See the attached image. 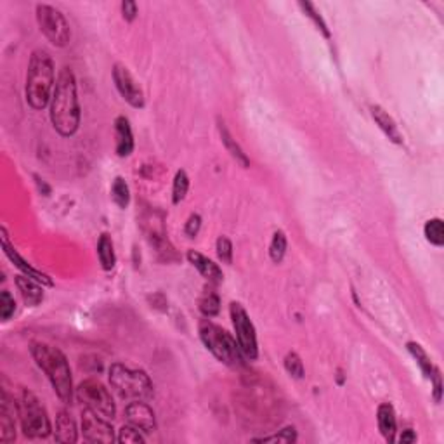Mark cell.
<instances>
[{
  "instance_id": "obj_1",
  "label": "cell",
  "mask_w": 444,
  "mask_h": 444,
  "mask_svg": "<svg viewBox=\"0 0 444 444\" xmlns=\"http://www.w3.org/2000/svg\"><path fill=\"white\" fill-rule=\"evenodd\" d=\"M51 122L63 137L73 136L80 127L76 80L69 68H63L57 75L51 99Z\"/></svg>"
},
{
  "instance_id": "obj_2",
  "label": "cell",
  "mask_w": 444,
  "mask_h": 444,
  "mask_svg": "<svg viewBox=\"0 0 444 444\" xmlns=\"http://www.w3.org/2000/svg\"><path fill=\"white\" fill-rule=\"evenodd\" d=\"M30 351H32V356L38 368L47 375L54 392L59 397L61 403H72L73 380L67 356L57 347L49 346V343L44 342H33Z\"/></svg>"
},
{
  "instance_id": "obj_3",
  "label": "cell",
  "mask_w": 444,
  "mask_h": 444,
  "mask_svg": "<svg viewBox=\"0 0 444 444\" xmlns=\"http://www.w3.org/2000/svg\"><path fill=\"white\" fill-rule=\"evenodd\" d=\"M54 86L56 84H54V61L51 54L44 49H37L32 52L26 72V103L33 110H44L51 103Z\"/></svg>"
},
{
  "instance_id": "obj_4",
  "label": "cell",
  "mask_w": 444,
  "mask_h": 444,
  "mask_svg": "<svg viewBox=\"0 0 444 444\" xmlns=\"http://www.w3.org/2000/svg\"><path fill=\"white\" fill-rule=\"evenodd\" d=\"M110 384L113 391L125 401H148L154 394L153 382L146 372L129 368L122 363L111 365Z\"/></svg>"
},
{
  "instance_id": "obj_5",
  "label": "cell",
  "mask_w": 444,
  "mask_h": 444,
  "mask_svg": "<svg viewBox=\"0 0 444 444\" xmlns=\"http://www.w3.org/2000/svg\"><path fill=\"white\" fill-rule=\"evenodd\" d=\"M200 338L217 361L227 366L243 365V353L239 349L238 341L222 326L205 319L200 323Z\"/></svg>"
},
{
  "instance_id": "obj_6",
  "label": "cell",
  "mask_w": 444,
  "mask_h": 444,
  "mask_svg": "<svg viewBox=\"0 0 444 444\" xmlns=\"http://www.w3.org/2000/svg\"><path fill=\"white\" fill-rule=\"evenodd\" d=\"M18 415L21 422V431L30 439H45L51 436L52 426L49 420L44 404L37 396L28 389H23L19 397Z\"/></svg>"
},
{
  "instance_id": "obj_7",
  "label": "cell",
  "mask_w": 444,
  "mask_h": 444,
  "mask_svg": "<svg viewBox=\"0 0 444 444\" xmlns=\"http://www.w3.org/2000/svg\"><path fill=\"white\" fill-rule=\"evenodd\" d=\"M37 23L40 26V32L56 47H67L69 40H72L69 23L57 7L47 6V4H38Z\"/></svg>"
},
{
  "instance_id": "obj_8",
  "label": "cell",
  "mask_w": 444,
  "mask_h": 444,
  "mask_svg": "<svg viewBox=\"0 0 444 444\" xmlns=\"http://www.w3.org/2000/svg\"><path fill=\"white\" fill-rule=\"evenodd\" d=\"M76 399L89 408V410L99 413L104 419L111 420L117 415V406H115V401L111 397V392L99 380L94 378H89L84 380L82 384H79V387L75 389Z\"/></svg>"
},
{
  "instance_id": "obj_9",
  "label": "cell",
  "mask_w": 444,
  "mask_h": 444,
  "mask_svg": "<svg viewBox=\"0 0 444 444\" xmlns=\"http://www.w3.org/2000/svg\"><path fill=\"white\" fill-rule=\"evenodd\" d=\"M231 321H233L234 331H237V341L243 356L249 359H257L258 346H257V334L249 312L239 302H231L229 306Z\"/></svg>"
},
{
  "instance_id": "obj_10",
  "label": "cell",
  "mask_w": 444,
  "mask_h": 444,
  "mask_svg": "<svg viewBox=\"0 0 444 444\" xmlns=\"http://www.w3.org/2000/svg\"><path fill=\"white\" fill-rule=\"evenodd\" d=\"M82 434L89 443H113L115 431L108 419L99 415V413L84 408L82 411Z\"/></svg>"
},
{
  "instance_id": "obj_11",
  "label": "cell",
  "mask_w": 444,
  "mask_h": 444,
  "mask_svg": "<svg viewBox=\"0 0 444 444\" xmlns=\"http://www.w3.org/2000/svg\"><path fill=\"white\" fill-rule=\"evenodd\" d=\"M113 82L118 89L120 96H122L130 106L134 108L144 106V94H142L141 87L137 86L132 73L123 67V64H115L113 67Z\"/></svg>"
},
{
  "instance_id": "obj_12",
  "label": "cell",
  "mask_w": 444,
  "mask_h": 444,
  "mask_svg": "<svg viewBox=\"0 0 444 444\" xmlns=\"http://www.w3.org/2000/svg\"><path fill=\"white\" fill-rule=\"evenodd\" d=\"M125 419L130 426L141 428L144 434L153 432L156 428V419H154V411L152 406L144 403V401H130L125 408Z\"/></svg>"
},
{
  "instance_id": "obj_13",
  "label": "cell",
  "mask_w": 444,
  "mask_h": 444,
  "mask_svg": "<svg viewBox=\"0 0 444 444\" xmlns=\"http://www.w3.org/2000/svg\"><path fill=\"white\" fill-rule=\"evenodd\" d=\"M2 249H4V252H6V256L9 257V261L13 262V264L16 266V268L23 274H26V276L33 278V280L38 281V283L47 285V287H52V280L47 276V274H44L42 271H37V269H35L32 264H28V262H26L25 258L19 256L18 250L14 249V246L9 243V238H7V231L4 229V227H2Z\"/></svg>"
},
{
  "instance_id": "obj_14",
  "label": "cell",
  "mask_w": 444,
  "mask_h": 444,
  "mask_svg": "<svg viewBox=\"0 0 444 444\" xmlns=\"http://www.w3.org/2000/svg\"><path fill=\"white\" fill-rule=\"evenodd\" d=\"M14 411H18V404L13 403L9 394L2 391V396H0V443H13L16 439Z\"/></svg>"
},
{
  "instance_id": "obj_15",
  "label": "cell",
  "mask_w": 444,
  "mask_h": 444,
  "mask_svg": "<svg viewBox=\"0 0 444 444\" xmlns=\"http://www.w3.org/2000/svg\"><path fill=\"white\" fill-rule=\"evenodd\" d=\"M188 261L191 262L193 266H195L196 269H198L200 274H202L203 278L208 281V283L212 285H219L222 281V271L221 268H219L217 264H215L214 261H210V258L202 256L200 252H196V250H189L188 252Z\"/></svg>"
},
{
  "instance_id": "obj_16",
  "label": "cell",
  "mask_w": 444,
  "mask_h": 444,
  "mask_svg": "<svg viewBox=\"0 0 444 444\" xmlns=\"http://www.w3.org/2000/svg\"><path fill=\"white\" fill-rule=\"evenodd\" d=\"M115 137H117V154L125 158L134 152V134L130 129V122L127 117L115 120Z\"/></svg>"
},
{
  "instance_id": "obj_17",
  "label": "cell",
  "mask_w": 444,
  "mask_h": 444,
  "mask_svg": "<svg viewBox=\"0 0 444 444\" xmlns=\"http://www.w3.org/2000/svg\"><path fill=\"white\" fill-rule=\"evenodd\" d=\"M40 285L42 283L35 281L33 278L26 276V274H19V276H16L18 290L21 293L26 306L30 307H37L38 304L44 300V288H42Z\"/></svg>"
},
{
  "instance_id": "obj_18",
  "label": "cell",
  "mask_w": 444,
  "mask_h": 444,
  "mask_svg": "<svg viewBox=\"0 0 444 444\" xmlns=\"http://www.w3.org/2000/svg\"><path fill=\"white\" fill-rule=\"evenodd\" d=\"M370 111H372V117L373 120H375L377 125L380 127L382 132L391 139L392 142L401 144V142H403V136H401L399 127H397V123L394 122V118L391 117V115H389L384 108L378 106V104H372V106H370Z\"/></svg>"
},
{
  "instance_id": "obj_19",
  "label": "cell",
  "mask_w": 444,
  "mask_h": 444,
  "mask_svg": "<svg viewBox=\"0 0 444 444\" xmlns=\"http://www.w3.org/2000/svg\"><path fill=\"white\" fill-rule=\"evenodd\" d=\"M377 422H378V431L384 436L385 441L394 443L396 441V432H397V420H396V411H394L392 404L382 403L377 410Z\"/></svg>"
},
{
  "instance_id": "obj_20",
  "label": "cell",
  "mask_w": 444,
  "mask_h": 444,
  "mask_svg": "<svg viewBox=\"0 0 444 444\" xmlns=\"http://www.w3.org/2000/svg\"><path fill=\"white\" fill-rule=\"evenodd\" d=\"M54 439L57 443L73 444L79 441V431H76L75 420L68 411H59L56 416V428H54Z\"/></svg>"
},
{
  "instance_id": "obj_21",
  "label": "cell",
  "mask_w": 444,
  "mask_h": 444,
  "mask_svg": "<svg viewBox=\"0 0 444 444\" xmlns=\"http://www.w3.org/2000/svg\"><path fill=\"white\" fill-rule=\"evenodd\" d=\"M217 127H219V134H221V139H222L224 146H226L227 153H229L231 156H233L234 160H237L243 169H249L250 167L249 156H246L245 152H243L241 146L238 144L237 139L231 136V132H229V130H227V127L224 125V122H221V120H219V125Z\"/></svg>"
},
{
  "instance_id": "obj_22",
  "label": "cell",
  "mask_w": 444,
  "mask_h": 444,
  "mask_svg": "<svg viewBox=\"0 0 444 444\" xmlns=\"http://www.w3.org/2000/svg\"><path fill=\"white\" fill-rule=\"evenodd\" d=\"M98 257H99V264L104 271H111L117 264V256H115V246H113V239L110 238V234H101L98 241Z\"/></svg>"
},
{
  "instance_id": "obj_23",
  "label": "cell",
  "mask_w": 444,
  "mask_h": 444,
  "mask_svg": "<svg viewBox=\"0 0 444 444\" xmlns=\"http://www.w3.org/2000/svg\"><path fill=\"white\" fill-rule=\"evenodd\" d=\"M406 349H408V353H410L411 356L415 358L416 365H419L420 370H422L423 377L431 378L432 372H434V365H432L431 356H428V354L426 353V349H423V347L420 346L419 342H408Z\"/></svg>"
},
{
  "instance_id": "obj_24",
  "label": "cell",
  "mask_w": 444,
  "mask_h": 444,
  "mask_svg": "<svg viewBox=\"0 0 444 444\" xmlns=\"http://www.w3.org/2000/svg\"><path fill=\"white\" fill-rule=\"evenodd\" d=\"M198 307L202 314H205L207 318L217 316L219 311H221V299H219L217 292H214L212 288H205V292L202 293L198 300Z\"/></svg>"
},
{
  "instance_id": "obj_25",
  "label": "cell",
  "mask_w": 444,
  "mask_h": 444,
  "mask_svg": "<svg viewBox=\"0 0 444 444\" xmlns=\"http://www.w3.org/2000/svg\"><path fill=\"white\" fill-rule=\"evenodd\" d=\"M423 234H426L427 241L432 243L434 246L444 245V224L441 219H431L423 226Z\"/></svg>"
},
{
  "instance_id": "obj_26",
  "label": "cell",
  "mask_w": 444,
  "mask_h": 444,
  "mask_svg": "<svg viewBox=\"0 0 444 444\" xmlns=\"http://www.w3.org/2000/svg\"><path fill=\"white\" fill-rule=\"evenodd\" d=\"M287 246H288L287 234H285L283 231H276V233L273 234L271 245H269V256H271V261L280 264L285 258V254H287Z\"/></svg>"
},
{
  "instance_id": "obj_27",
  "label": "cell",
  "mask_w": 444,
  "mask_h": 444,
  "mask_svg": "<svg viewBox=\"0 0 444 444\" xmlns=\"http://www.w3.org/2000/svg\"><path fill=\"white\" fill-rule=\"evenodd\" d=\"M189 189V177L186 171H177L176 177H173V184H172V202L173 205L183 202L188 195Z\"/></svg>"
},
{
  "instance_id": "obj_28",
  "label": "cell",
  "mask_w": 444,
  "mask_h": 444,
  "mask_svg": "<svg viewBox=\"0 0 444 444\" xmlns=\"http://www.w3.org/2000/svg\"><path fill=\"white\" fill-rule=\"evenodd\" d=\"M111 198L117 203L118 208H127L130 203V189L127 186L125 181L122 177H117L111 186Z\"/></svg>"
},
{
  "instance_id": "obj_29",
  "label": "cell",
  "mask_w": 444,
  "mask_h": 444,
  "mask_svg": "<svg viewBox=\"0 0 444 444\" xmlns=\"http://www.w3.org/2000/svg\"><path fill=\"white\" fill-rule=\"evenodd\" d=\"M256 443H278V444H290L297 441L295 427H285L274 436H266V438L254 439Z\"/></svg>"
},
{
  "instance_id": "obj_30",
  "label": "cell",
  "mask_w": 444,
  "mask_h": 444,
  "mask_svg": "<svg viewBox=\"0 0 444 444\" xmlns=\"http://www.w3.org/2000/svg\"><path fill=\"white\" fill-rule=\"evenodd\" d=\"M299 7L304 11V13H306V16L311 19L312 23H314V26L318 28V32H321L326 38H330V30H328L325 19L321 18V14L316 11V7L309 2H299Z\"/></svg>"
},
{
  "instance_id": "obj_31",
  "label": "cell",
  "mask_w": 444,
  "mask_h": 444,
  "mask_svg": "<svg viewBox=\"0 0 444 444\" xmlns=\"http://www.w3.org/2000/svg\"><path fill=\"white\" fill-rule=\"evenodd\" d=\"M117 439L123 444H142L146 441L141 428L130 426V423H127V426H123L122 428H120Z\"/></svg>"
},
{
  "instance_id": "obj_32",
  "label": "cell",
  "mask_w": 444,
  "mask_h": 444,
  "mask_svg": "<svg viewBox=\"0 0 444 444\" xmlns=\"http://www.w3.org/2000/svg\"><path fill=\"white\" fill-rule=\"evenodd\" d=\"M14 312H16V300L9 292L2 290L0 293V318L2 321H9Z\"/></svg>"
},
{
  "instance_id": "obj_33",
  "label": "cell",
  "mask_w": 444,
  "mask_h": 444,
  "mask_svg": "<svg viewBox=\"0 0 444 444\" xmlns=\"http://www.w3.org/2000/svg\"><path fill=\"white\" fill-rule=\"evenodd\" d=\"M285 370L288 372V375L293 378H302L304 377V365L302 359L299 358V354L288 353L285 358Z\"/></svg>"
},
{
  "instance_id": "obj_34",
  "label": "cell",
  "mask_w": 444,
  "mask_h": 444,
  "mask_svg": "<svg viewBox=\"0 0 444 444\" xmlns=\"http://www.w3.org/2000/svg\"><path fill=\"white\" fill-rule=\"evenodd\" d=\"M215 249H217V257L222 264H231L233 262V243H231L229 238H219Z\"/></svg>"
},
{
  "instance_id": "obj_35",
  "label": "cell",
  "mask_w": 444,
  "mask_h": 444,
  "mask_svg": "<svg viewBox=\"0 0 444 444\" xmlns=\"http://www.w3.org/2000/svg\"><path fill=\"white\" fill-rule=\"evenodd\" d=\"M428 380L432 382V394H434V401L436 403H441L443 399V378H441V372H439V368H436L434 366V372H432V375Z\"/></svg>"
},
{
  "instance_id": "obj_36",
  "label": "cell",
  "mask_w": 444,
  "mask_h": 444,
  "mask_svg": "<svg viewBox=\"0 0 444 444\" xmlns=\"http://www.w3.org/2000/svg\"><path fill=\"white\" fill-rule=\"evenodd\" d=\"M200 227H202V217H200L198 214H191L189 215L186 226H184V233H186L189 238H195L196 234L200 233Z\"/></svg>"
},
{
  "instance_id": "obj_37",
  "label": "cell",
  "mask_w": 444,
  "mask_h": 444,
  "mask_svg": "<svg viewBox=\"0 0 444 444\" xmlns=\"http://www.w3.org/2000/svg\"><path fill=\"white\" fill-rule=\"evenodd\" d=\"M122 14L125 21H134L137 18V4L132 2V0L122 2Z\"/></svg>"
},
{
  "instance_id": "obj_38",
  "label": "cell",
  "mask_w": 444,
  "mask_h": 444,
  "mask_svg": "<svg viewBox=\"0 0 444 444\" xmlns=\"http://www.w3.org/2000/svg\"><path fill=\"white\" fill-rule=\"evenodd\" d=\"M399 443H415L416 441V434L411 431V428H406V431L403 432V434L399 436V439H397Z\"/></svg>"
}]
</instances>
